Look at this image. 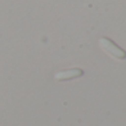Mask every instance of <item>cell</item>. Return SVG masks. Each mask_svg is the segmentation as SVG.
<instances>
[{
    "label": "cell",
    "instance_id": "1",
    "mask_svg": "<svg viewBox=\"0 0 126 126\" xmlns=\"http://www.w3.org/2000/svg\"><path fill=\"white\" fill-rule=\"evenodd\" d=\"M98 42H100L101 48H102L106 53L111 54L112 57L116 58V59H118V60H125L126 59V51L123 50L122 48H120V47H118L114 41H112L111 39L103 37L98 40Z\"/></svg>",
    "mask_w": 126,
    "mask_h": 126
},
{
    "label": "cell",
    "instance_id": "2",
    "mask_svg": "<svg viewBox=\"0 0 126 126\" xmlns=\"http://www.w3.org/2000/svg\"><path fill=\"white\" fill-rule=\"evenodd\" d=\"M84 74L83 70L79 69V67H74V69H70V70H63L60 71L58 73H55L54 78L57 81H69V80H73V79H78L80 76H82Z\"/></svg>",
    "mask_w": 126,
    "mask_h": 126
}]
</instances>
